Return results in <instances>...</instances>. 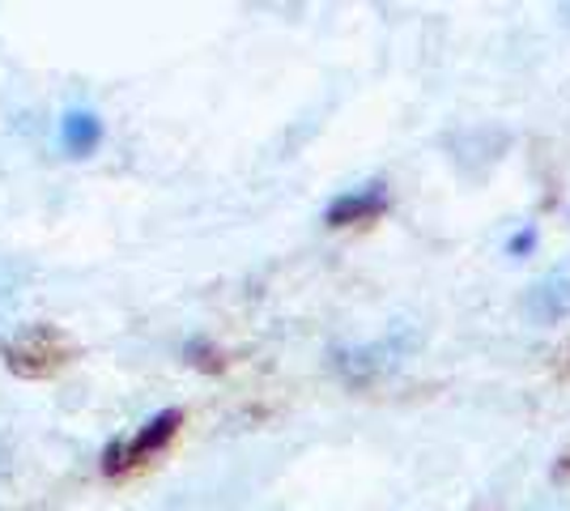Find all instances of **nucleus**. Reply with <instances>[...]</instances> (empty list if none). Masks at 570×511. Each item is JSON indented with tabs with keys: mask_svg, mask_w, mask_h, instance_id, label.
Segmentation results:
<instances>
[{
	"mask_svg": "<svg viewBox=\"0 0 570 511\" xmlns=\"http://www.w3.org/2000/svg\"><path fill=\"white\" fill-rule=\"evenodd\" d=\"M0 358L18 380H48L65 363L77 358V341L56 324H22L18 333L0 341Z\"/></svg>",
	"mask_w": 570,
	"mask_h": 511,
	"instance_id": "f257e3e1",
	"label": "nucleus"
},
{
	"mask_svg": "<svg viewBox=\"0 0 570 511\" xmlns=\"http://www.w3.org/2000/svg\"><path fill=\"white\" fill-rule=\"evenodd\" d=\"M179 422H184L179 410H163V414L149 417L132 439H116V443H107V452H102V473H107V478H119L124 469H132V464L158 456L170 439H175Z\"/></svg>",
	"mask_w": 570,
	"mask_h": 511,
	"instance_id": "f03ea898",
	"label": "nucleus"
},
{
	"mask_svg": "<svg viewBox=\"0 0 570 511\" xmlns=\"http://www.w3.org/2000/svg\"><path fill=\"white\" fill-rule=\"evenodd\" d=\"M523 312H528L532 324H558V320L570 316V261L567 265H553L528 286Z\"/></svg>",
	"mask_w": 570,
	"mask_h": 511,
	"instance_id": "7ed1b4c3",
	"label": "nucleus"
},
{
	"mask_svg": "<svg viewBox=\"0 0 570 511\" xmlns=\"http://www.w3.org/2000/svg\"><path fill=\"white\" fill-rule=\"evenodd\" d=\"M387 205H392L387 184H362V188H354V193L336 196L333 205H328V214H324V222H328V226H354V222L380 218Z\"/></svg>",
	"mask_w": 570,
	"mask_h": 511,
	"instance_id": "20e7f679",
	"label": "nucleus"
},
{
	"mask_svg": "<svg viewBox=\"0 0 570 511\" xmlns=\"http://www.w3.org/2000/svg\"><path fill=\"white\" fill-rule=\"evenodd\" d=\"M413 345V341H409ZM409 345H396V341H375V345H362V350H354V354H341L336 358V366L350 375V380H366V375H375V371H387V366L401 363V354L409 350Z\"/></svg>",
	"mask_w": 570,
	"mask_h": 511,
	"instance_id": "39448f33",
	"label": "nucleus"
},
{
	"mask_svg": "<svg viewBox=\"0 0 570 511\" xmlns=\"http://www.w3.org/2000/svg\"><path fill=\"white\" fill-rule=\"evenodd\" d=\"M98 141H102V120H98L95 111H69L60 120V146L69 149L72 158L95 154Z\"/></svg>",
	"mask_w": 570,
	"mask_h": 511,
	"instance_id": "423d86ee",
	"label": "nucleus"
},
{
	"mask_svg": "<svg viewBox=\"0 0 570 511\" xmlns=\"http://www.w3.org/2000/svg\"><path fill=\"white\" fill-rule=\"evenodd\" d=\"M188 358L196 366H222L217 363V350L209 345V341H188Z\"/></svg>",
	"mask_w": 570,
	"mask_h": 511,
	"instance_id": "0eeeda50",
	"label": "nucleus"
},
{
	"mask_svg": "<svg viewBox=\"0 0 570 511\" xmlns=\"http://www.w3.org/2000/svg\"><path fill=\"white\" fill-rule=\"evenodd\" d=\"M537 247V230L528 226V230H520L515 239H511V256H523V252H532Z\"/></svg>",
	"mask_w": 570,
	"mask_h": 511,
	"instance_id": "6e6552de",
	"label": "nucleus"
}]
</instances>
